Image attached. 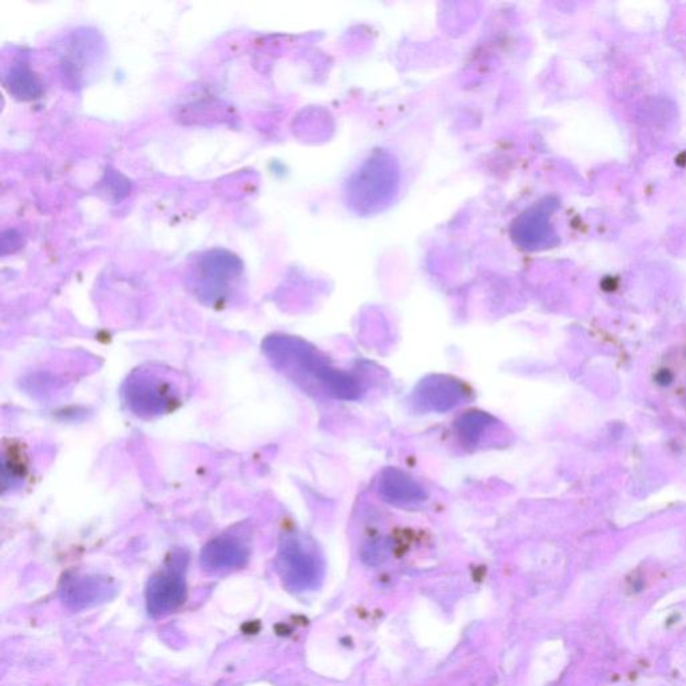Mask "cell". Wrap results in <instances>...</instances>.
<instances>
[{"instance_id": "8", "label": "cell", "mask_w": 686, "mask_h": 686, "mask_svg": "<svg viewBox=\"0 0 686 686\" xmlns=\"http://www.w3.org/2000/svg\"><path fill=\"white\" fill-rule=\"evenodd\" d=\"M495 423L496 420L490 413L482 412V410H469L455 421V429L464 444L475 445L483 433Z\"/></svg>"}, {"instance_id": "4", "label": "cell", "mask_w": 686, "mask_h": 686, "mask_svg": "<svg viewBox=\"0 0 686 686\" xmlns=\"http://www.w3.org/2000/svg\"><path fill=\"white\" fill-rule=\"evenodd\" d=\"M116 593L112 583L100 577H72L62 582L61 599L70 609L82 610L109 601Z\"/></svg>"}, {"instance_id": "9", "label": "cell", "mask_w": 686, "mask_h": 686, "mask_svg": "<svg viewBox=\"0 0 686 686\" xmlns=\"http://www.w3.org/2000/svg\"><path fill=\"white\" fill-rule=\"evenodd\" d=\"M672 378V373L668 372V370H662V372L657 374V382H660L662 385L669 384Z\"/></svg>"}, {"instance_id": "2", "label": "cell", "mask_w": 686, "mask_h": 686, "mask_svg": "<svg viewBox=\"0 0 686 686\" xmlns=\"http://www.w3.org/2000/svg\"><path fill=\"white\" fill-rule=\"evenodd\" d=\"M278 566L283 581L297 591L313 589L321 578V565L317 557L306 550L297 538H287L282 543Z\"/></svg>"}, {"instance_id": "3", "label": "cell", "mask_w": 686, "mask_h": 686, "mask_svg": "<svg viewBox=\"0 0 686 686\" xmlns=\"http://www.w3.org/2000/svg\"><path fill=\"white\" fill-rule=\"evenodd\" d=\"M187 595L185 579L177 569H167L149 582L147 603L149 614L164 617L183 605Z\"/></svg>"}, {"instance_id": "7", "label": "cell", "mask_w": 686, "mask_h": 686, "mask_svg": "<svg viewBox=\"0 0 686 686\" xmlns=\"http://www.w3.org/2000/svg\"><path fill=\"white\" fill-rule=\"evenodd\" d=\"M130 405L139 412L157 413L173 401L171 390L160 381L133 380L128 389Z\"/></svg>"}, {"instance_id": "1", "label": "cell", "mask_w": 686, "mask_h": 686, "mask_svg": "<svg viewBox=\"0 0 686 686\" xmlns=\"http://www.w3.org/2000/svg\"><path fill=\"white\" fill-rule=\"evenodd\" d=\"M468 386L455 377L432 374L425 377L413 392L416 408L424 412L444 413L467 401Z\"/></svg>"}, {"instance_id": "6", "label": "cell", "mask_w": 686, "mask_h": 686, "mask_svg": "<svg viewBox=\"0 0 686 686\" xmlns=\"http://www.w3.org/2000/svg\"><path fill=\"white\" fill-rule=\"evenodd\" d=\"M246 561V548L231 539L212 540L201 554V563L205 569L214 571L238 569Z\"/></svg>"}, {"instance_id": "5", "label": "cell", "mask_w": 686, "mask_h": 686, "mask_svg": "<svg viewBox=\"0 0 686 686\" xmlns=\"http://www.w3.org/2000/svg\"><path fill=\"white\" fill-rule=\"evenodd\" d=\"M378 491L386 502L396 506L423 503L428 499L427 490L417 480L394 467L382 471Z\"/></svg>"}]
</instances>
